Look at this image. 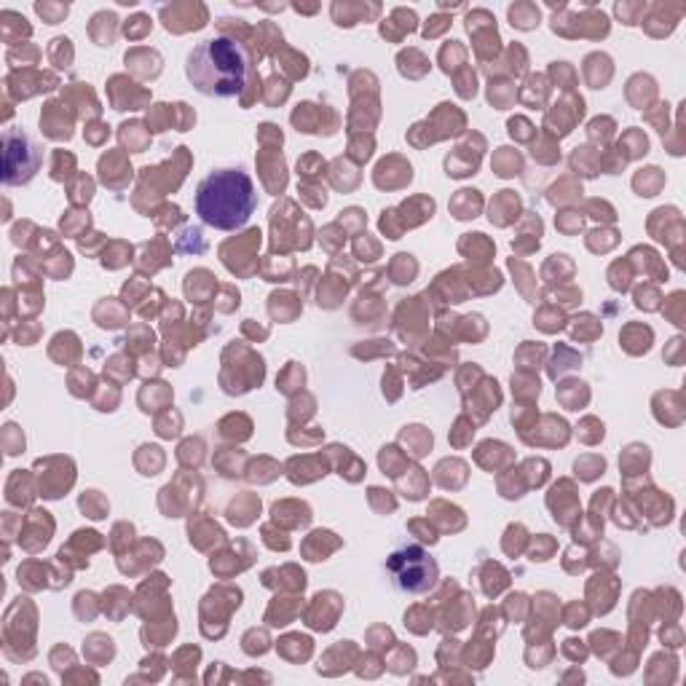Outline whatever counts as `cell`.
Here are the masks:
<instances>
[{
    "label": "cell",
    "mask_w": 686,
    "mask_h": 686,
    "mask_svg": "<svg viewBox=\"0 0 686 686\" xmlns=\"http://www.w3.org/2000/svg\"><path fill=\"white\" fill-rule=\"evenodd\" d=\"M394 220H397V212L386 209L384 218H381V231L386 234V239H400V234H402V225H397Z\"/></svg>",
    "instance_id": "cell-32"
},
{
    "label": "cell",
    "mask_w": 686,
    "mask_h": 686,
    "mask_svg": "<svg viewBox=\"0 0 686 686\" xmlns=\"http://www.w3.org/2000/svg\"><path fill=\"white\" fill-rule=\"evenodd\" d=\"M574 469H576V477H582V480H595L598 475H603L606 462L598 459V456H585V459H579V462L574 464Z\"/></svg>",
    "instance_id": "cell-23"
},
{
    "label": "cell",
    "mask_w": 686,
    "mask_h": 686,
    "mask_svg": "<svg viewBox=\"0 0 686 686\" xmlns=\"http://www.w3.org/2000/svg\"><path fill=\"white\" fill-rule=\"evenodd\" d=\"M303 378H306L303 368H300L297 362H290V365H287V370H284L277 378V389L279 391H287V394H290V391H293V386H290V384H295V389H297V386H303Z\"/></svg>",
    "instance_id": "cell-25"
},
{
    "label": "cell",
    "mask_w": 686,
    "mask_h": 686,
    "mask_svg": "<svg viewBox=\"0 0 686 686\" xmlns=\"http://www.w3.org/2000/svg\"><path fill=\"white\" fill-rule=\"evenodd\" d=\"M279 654H284V657L293 660V662H297V660H309V654H311V638H309V635H300V632H295V635H284V638L279 641Z\"/></svg>",
    "instance_id": "cell-10"
},
{
    "label": "cell",
    "mask_w": 686,
    "mask_h": 686,
    "mask_svg": "<svg viewBox=\"0 0 686 686\" xmlns=\"http://www.w3.org/2000/svg\"><path fill=\"white\" fill-rule=\"evenodd\" d=\"M3 156H6V174L3 180L8 186H19L33 180L40 167V148L24 131H6L3 134Z\"/></svg>",
    "instance_id": "cell-4"
},
{
    "label": "cell",
    "mask_w": 686,
    "mask_h": 686,
    "mask_svg": "<svg viewBox=\"0 0 686 686\" xmlns=\"http://www.w3.org/2000/svg\"><path fill=\"white\" fill-rule=\"evenodd\" d=\"M493 169L499 177H512V174H520L523 169V158H520L518 150L512 148H499L496 158H493Z\"/></svg>",
    "instance_id": "cell-14"
},
{
    "label": "cell",
    "mask_w": 686,
    "mask_h": 686,
    "mask_svg": "<svg viewBox=\"0 0 686 686\" xmlns=\"http://www.w3.org/2000/svg\"><path fill=\"white\" fill-rule=\"evenodd\" d=\"M148 140H150V134L142 129L140 121H126V124L121 126V142L129 145V150H134V153H142L145 145H148Z\"/></svg>",
    "instance_id": "cell-15"
},
{
    "label": "cell",
    "mask_w": 686,
    "mask_h": 686,
    "mask_svg": "<svg viewBox=\"0 0 686 686\" xmlns=\"http://www.w3.org/2000/svg\"><path fill=\"white\" fill-rule=\"evenodd\" d=\"M341 547V539H335L333 531H314L311 537L306 539V544H303V553L309 560H325L327 553H333Z\"/></svg>",
    "instance_id": "cell-7"
},
{
    "label": "cell",
    "mask_w": 686,
    "mask_h": 686,
    "mask_svg": "<svg viewBox=\"0 0 686 686\" xmlns=\"http://www.w3.org/2000/svg\"><path fill=\"white\" fill-rule=\"evenodd\" d=\"M660 638H662V644H668V646H673V649L684 644V635H681V628H678V625H673V622L662 628V632H660Z\"/></svg>",
    "instance_id": "cell-36"
},
{
    "label": "cell",
    "mask_w": 686,
    "mask_h": 686,
    "mask_svg": "<svg viewBox=\"0 0 686 686\" xmlns=\"http://www.w3.org/2000/svg\"><path fill=\"white\" fill-rule=\"evenodd\" d=\"M290 303H300V300H295V297L287 295V293H281V295L274 293V295H271V303H268V311H271V316L279 319V322H290V319H295L293 311H287Z\"/></svg>",
    "instance_id": "cell-24"
},
{
    "label": "cell",
    "mask_w": 686,
    "mask_h": 686,
    "mask_svg": "<svg viewBox=\"0 0 686 686\" xmlns=\"http://www.w3.org/2000/svg\"><path fill=\"white\" fill-rule=\"evenodd\" d=\"M188 81L209 97H236L244 94L255 78V56L250 49L231 35L209 38L199 43L186 65Z\"/></svg>",
    "instance_id": "cell-1"
},
{
    "label": "cell",
    "mask_w": 686,
    "mask_h": 686,
    "mask_svg": "<svg viewBox=\"0 0 686 686\" xmlns=\"http://www.w3.org/2000/svg\"><path fill=\"white\" fill-rule=\"evenodd\" d=\"M268 635H266V630H250L247 635H244V651L247 654H266L268 651Z\"/></svg>",
    "instance_id": "cell-26"
},
{
    "label": "cell",
    "mask_w": 686,
    "mask_h": 686,
    "mask_svg": "<svg viewBox=\"0 0 686 686\" xmlns=\"http://www.w3.org/2000/svg\"><path fill=\"white\" fill-rule=\"evenodd\" d=\"M260 512V499L255 496H239L236 501H231L228 507V520L236 523V525H247L252 523V518Z\"/></svg>",
    "instance_id": "cell-11"
},
{
    "label": "cell",
    "mask_w": 686,
    "mask_h": 686,
    "mask_svg": "<svg viewBox=\"0 0 686 686\" xmlns=\"http://www.w3.org/2000/svg\"><path fill=\"white\" fill-rule=\"evenodd\" d=\"M35 11L40 17H46L49 24H59L62 17H67V6H49V3H38Z\"/></svg>",
    "instance_id": "cell-29"
},
{
    "label": "cell",
    "mask_w": 686,
    "mask_h": 686,
    "mask_svg": "<svg viewBox=\"0 0 686 686\" xmlns=\"http://www.w3.org/2000/svg\"><path fill=\"white\" fill-rule=\"evenodd\" d=\"M62 228L65 234L81 239V228H89V212H67V218H62Z\"/></svg>",
    "instance_id": "cell-27"
},
{
    "label": "cell",
    "mask_w": 686,
    "mask_h": 686,
    "mask_svg": "<svg viewBox=\"0 0 686 686\" xmlns=\"http://www.w3.org/2000/svg\"><path fill=\"white\" fill-rule=\"evenodd\" d=\"M386 571L391 574L394 585L405 593H427L437 582V563L432 560L424 547L418 544H405L394 550L386 560Z\"/></svg>",
    "instance_id": "cell-3"
},
{
    "label": "cell",
    "mask_w": 686,
    "mask_h": 686,
    "mask_svg": "<svg viewBox=\"0 0 686 686\" xmlns=\"http://www.w3.org/2000/svg\"><path fill=\"white\" fill-rule=\"evenodd\" d=\"M482 206V199L477 190H459V196L450 202V209L459 220H469V218H477Z\"/></svg>",
    "instance_id": "cell-12"
},
{
    "label": "cell",
    "mask_w": 686,
    "mask_h": 686,
    "mask_svg": "<svg viewBox=\"0 0 686 686\" xmlns=\"http://www.w3.org/2000/svg\"><path fill=\"white\" fill-rule=\"evenodd\" d=\"M81 509L92 520H102L108 515V501L99 496V491H86L81 496Z\"/></svg>",
    "instance_id": "cell-21"
},
{
    "label": "cell",
    "mask_w": 686,
    "mask_h": 686,
    "mask_svg": "<svg viewBox=\"0 0 686 686\" xmlns=\"http://www.w3.org/2000/svg\"><path fill=\"white\" fill-rule=\"evenodd\" d=\"M456 92H459V97H464V99L475 97V92H477V81H475V73H472V70H466V73H464V78H459V86H456Z\"/></svg>",
    "instance_id": "cell-34"
},
{
    "label": "cell",
    "mask_w": 686,
    "mask_h": 686,
    "mask_svg": "<svg viewBox=\"0 0 686 686\" xmlns=\"http://www.w3.org/2000/svg\"><path fill=\"white\" fill-rule=\"evenodd\" d=\"M258 206V193L241 169H220L196 188V215L212 228L234 231L250 220Z\"/></svg>",
    "instance_id": "cell-2"
},
{
    "label": "cell",
    "mask_w": 686,
    "mask_h": 686,
    "mask_svg": "<svg viewBox=\"0 0 686 686\" xmlns=\"http://www.w3.org/2000/svg\"><path fill=\"white\" fill-rule=\"evenodd\" d=\"M632 186H635V190H638L641 196H657V190L665 186V174H662L657 167L641 169V172L635 174V180H632Z\"/></svg>",
    "instance_id": "cell-13"
},
{
    "label": "cell",
    "mask_w": 686,
    "mask_h": 686,
    "mask_svg": "<svg viewBox=\"0 0 686 686\" xmlns=\"http://www.w3.org/2000/svg\"><path fill=\"white\" fill-rule=\"evenodd\" d=\"M537 544L539 547H534V553H531L534 557H531V560H547L550 553H553V547H555L553 539H547V534H541V537L537 539Z\"/></svg>",
    "instance_id": "cell-38"
},
{
    "label": "cell",
    "mask_w": 686,
    "mask_h": 686,
    "mask_svg": "<svg viewBox=\"0 0 686 686\" xmlns=\"http://www.w3.org/2000/svg\"><path fill=\"white\" fill-rule=\"evenodd\" d=\"M509 19H512V24L520 27V30H531V27L539 24V8H534V6H512L509 8Z\"/></svg>",
    "instance_id": "cell-22"
},
{
    "label": "cell",
    "mask_w": 686,
    "mask_h": 686,
    "mask_svg": "<svg viewBox=\"0 0 686 686\" xmlns=\"http://www.w3.org/2000/svg\"><path fill=\"white\" fill-rule=\"evenodd\" d=\"M563 654H566V657H571L574 662H582V660L587 657V651H585V646H582V641H574V638H569V641L563 644Z\"/></svg>",
    "instance_id": "cell-39"
},
{
    "label": "cell",
    "mask_w": 686,
    "mask_h": 686,
    "mask_svg": "<svg viewBox=\"0 0 686 686\" xmlns=\"http://www.w3.org/2000/svg\"><path fill=\"white\" fill-rule=\"evenodd\" d=\"M628 150L622 158H638V156H646L649 153V140H646V134H641L638 129H630L625 137H622V142H619V150Z\"/></svg>",
    "instance_id": "cell-20"
},
{
    "label": "cell",
    "mask_w": 686,
    "mask_h": 686,
    "mask_svg": "<svg viewBox=\"0 0 686 686\" xmlns=\"http://www.w3.org/2000/svg\"><path fill=\"white\" fill-rule=\"evenodd\" d=\"M566 625L569 628H585L587 625V609L585 606H569V612H566Z\"/></svg>",
    "instance_id": "cell-35"
},
{
    "label": "cell",
    "mask_w": 686,
    "mask_h": 686,
    "mask_svg": "<svg viewBox=\"0 0 686 686\" xmlns=\"http://www.w3.org/2000/svg\"><path fill=\"white\" fill-rule=\"evenodd\" d=\"M341 606H343V601L335 593H319L311 603V609L306 612V625L314 630H333Z\"/></svg>",
    "instance_id": "cell-5"
},
{
    "label": "cell",
    "mask_w": 686,
    "mask_h": 686,
    "mask_svg": "<svg viewBox=\"0 0 686 686\" xmlns=\"http://www.w3.org/2000/svg\"><path fill=\"white\" fill-rule=\"evenodd\" d=\"M263 539H266V544L268 547H274V550H290V539L284 531H274V525H266L263 528Z\"/></svg>",
    "instance_id": "cell-30"
},
{
    "label": "cell",
    "mask_w": 686,
    "mask_h": 686,
    "mask_svg": "<svg viewBox=\"0 0 686 686\" xmlns=\"http://www.w3.org/2000/svg\"><path fill=\"white\" fill-rule=\"evenodd\" d=\"M518 209H520V199L512 193V190H501V196L493 199V204H491V223L496 225H507L504 220V215H509V220L512 218H518Z\"/></svg>",
    "instance_id": "cell-8"
},
{
    "label": "cell",
    "mask_w": 686,
    "mask_h": 686,
    "mask_svg": "<svg viewBox=\"0 0 686 686\" xmlns=\"http://www.w3.org/2000/svg\"><path fill=\"white\" fill-rule=\"evenodd\" d=\"M660 293L654 290V287H641L638 293H635V306L638 309H644V311H654V309H660Z\"/></svg>",
    "instance_id": "cell-28"
},
{
    "label": "cell",
    "mask_w": 686,
    "mask_h": 686,
    "mask_svg": "<svg viewBox=\"0 0 686 686\" xmlns=\"http://www.w3.org/2000/svg\"><path fill=\"white\" fill-rule=\"evenodd\" d=\"M619 341L630 354H646L651 346V327L630 325V327H625V333L619 335Z\"/></svg>",
    "instance_id": "cell-9"
},
{
    "label": "cell",
    "mask_w": 686,
    "mask_h": 686,
    "mask_svg": "<svg viewBox=\"0 0 686 686\" xmlns=\"http://www.w3.org/2000/svg\"><path fill=\"white\" fill-rule=\"evenodd\" d=\"M131 22H134V24L124 30V33H126V35H129V38H142V35H145V33H148V30H150V19L145 17V14H137V17L131 19Z\"/></svg>",
    "instance_id": "cell-37"
},
{
    "label": "cell",
    "mask_w": 686,
    "mask_h": 686,
    "mask_svg": "<svg viewBox=\"0 0 686 686\" xmlns=\"http://www.w3.org/2000/svg\"><path fill=\"white\" fill-rule=\"evenodd\" d=\"M62 105L59 102H49L43 108V115H40V129L46 131L49 137L54 140H70L73 137V126H70V118L62 115Z\"/></svg>",
    "instance_id": "cell-6"
},
{
    "label": "cell",
    "mask_w": 686,
    "mask_h": 686,
    "mask_svg": "<svg viewBox=\"0 0 686 686\" xmlns=\"http://www.w3.org/2000/svg\"><path fill=\"white\" fill-rule=\"evenodd\" d=\"M297 603L290 606V601H284V598H277L274 603H271V609L266 614V622L268 625H274V628H284V625H290V619L297 614Z\"/></svg>",
    "instance_id": "cell-16"
},
{
    "label": "cell",
    "mask_w": 686,
    "mask_h": 686,
    "mask_svg": "<svg viewBox=\"0 0 686 686\" xmlns=\"http://www.w3.org/2000/svg\"><path fill=\"white\" fill-rule=\"evenodd\" d=\"M525 129H534L525 118H509V134L512 137H523V140H531V131Z\"/></svg>",
    "instance_id": "cell-40"
},
{
    "label": "cell",
    "mask_w": 686,
    "mask_h": 686,
    "mask_svg": "<svg viewBox=\"0 0 686 686\" xmlns=\"http://www.w3.org/2000/svg\"><path fill=\"white\" fill-rule=\"evenodd\" d=\"M92 190H94L92 180H89L86 174H81V177H78V190L70 193V202H73V204H86V202L92 199Z\"/></svg>",
    "instance_id": "cell-31"
},
{
    "label": "cell",
    "mask_w": 686,
    "mask_h": 686,
    "mask_svg": "<svg viewBox=\"0 0 686 686\" xmlns=\"http://www.w3.org/2000/svg\"><path fill=\"white\" fill-rule=\"evenodd\" d=\"M681 297H684V295H681V293H676V295H673V303L678 306V303H681ZM673 319H676V325H678V327L684 325V322H681V311H676V314H673Z\"/></svg>",
    "instance_id": "cell-42"
},
{
    "label": "cell",
    "mask_w": 686,
    "mask_h": 686,
    "mask_svg": "<svg viewBox=\"0 0 686 686\" xmlns=\"http://www.w3.org/2000/svg\"><path fill=\"white\" fill-rule=\"evenodd\" d=\"M400 440L408 443L413 456H424L429 448H432V434H429V429H424V427H405V432H402Z\"/></svg>",
    "instance_id": "cell-17"
},
{
    "label": "cell",
    "mask_w": 686,
    "mask_h": 686,
    "mask_svg": "<svg viewBox=\"0 0 686 686\" xmlns=\"http://www.w3.org/2000/svg\"><path fill=\"white\" fill-rule=\"evenodd\" d=\"M456 429H459V432L450 434V443L456 448H462L464 443H466V434H475V427L466 429V418H459V421H456Z\"/></svg>",
    "instance_id": "cell-41"
},
{
    "label": "cell",
    "mask_w": 686,
    "mask_h": 686,
    "mask_svg": "<svg viewBox=\"0 0 686 686\" xmlns=\"http://www.w3.org/2000/svg\"><path fill=\"white\" fill-rule=\"evenodd\" d=\"M338 223L343 225H352V228H365V223H368V218H365V212L362 209H357V206H352V209H346V212H341V220Z\"/></svg>",
    "instance_id": "cell-33"
},
{
    "label": "cell",
    "mask_w": 686,
    "mask_h": 686,
    "mask_svg": "<svg viewBox=\"0 0 686 686\" xmlns=\"http://www.w3.org/2000/svg\"><path fill=\"white\" fill-rule=\"evenodd\" d=\"M416 271H418L416 260H413V255H405V252H400V255L394 258V263H391V268H389L391 279H394L397 284H408V281H413Z\"/></svg>",
    "instance_id": "cell-19"
},
{
    "label": "cell",
    "mask_w": 686,
    "mask_h": 686,
    "mask_svg": "<svg viewBox=\"0 0 686 686\" xmlns=\"http://www.w3.org/2000/svg\"><path fill=\"white\" fill-rule=\"evenodd\" d=\"M646 464H649V448L646 446H630L622 456V469H625L628 477L635 475V472H644Z\"/></svg>",
    "instance_id": "cell-18"
}]
</instances>
